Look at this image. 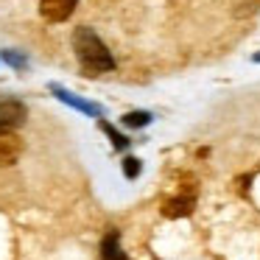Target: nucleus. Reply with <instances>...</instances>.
Here are the masks:
<instances>
[{"instance_id":"7","label":"nucleus","mask_w":260,"mask_h":260,"mask_svg":"<svg viewBox=\"0 0 260 260\" xmlns=\"http://www.w3.org/2000/svg\"><path fill=\"white\" fill-rule=\"evenodd\" d=\"M123 123L126 126H146L148 123V112H132V115L123 118Z\"/></svg>"},{"instance_id":"1","label":"nucleus","mask_w":260,"mask_h":260,"mask_svg":"<svg viewBox=\"0 0 260 260\" xmlns=\"http://www.w3.org/2000/svg\"><path fill=\"white\" fill-rule=\"evenodd\" d=\"M73 51L79 56L81 68L90 70V73H107L115 68V59L109 53V48L98 40L95 31L90 28H76L73 31Z\"/></svg>"},{"instance_id":"5","label":"nucleus","mask_w":260,"mask_h":260,"mask_svg":"<svg viewBox=\"0 0 260 260\" xmlns=\"http://www.w3.org/2000/svg\"><path fill=\"white\" fill-rule=\"evenodd\" d=\"M104 260H126L123 252L118 249V235H109L104 241Z\"/></svg>"},{"instance_id":"4","label":"nucleus","mask_w":260,"mask_h":260,"mask_svg":"<svg viewBox=\"0 0 260 260\" xmlns=\"http://www.w3.org/2000/svg\"><path fill=\"white\" fill-rule=\"evenodd\" d=\"M25 120V107L17 101V98H0V126H20Z\"/></svg>"},{"instance_id":"8","label":"nucleus","mask_w":260,"mask_h":260,"mask_svg":"<svg viewBox=\"0 0 260 260\" xmlns=\"http://www.w3.org/2000/svg\"><path fill=\"white\" fill-rule=\"evenodd\" d=\"M126 174H129V176L137 174V159H126Z\"/></svg>"},{"instance_id":"2","label":"nucleus","mask_w":260,"mask_h":260,"mask_svg":"<svg viewBox=\"0 0 260 260\" xmlns=\"http://www.w3.org/2000/svg\"><path fill=\"white\" fill-rule=\"evenodd\" d=\"M79 0H40V14L48 23H64L73 17Z\"/></svg>"},{"instance_id":"6","label":"nucleus","mask_w":260,"mask_h":260,"mask_svg":"<svg viewBox=\"0 0 260 260\" xmlns=\"http://www.w3.org/2000/svg\"><path fill=\"white\" fill-rule=\"evenodd\" d=\"M190 207H193V202L176 199V202H168V204H165V213H168V215H185V213H190Z\"/></svg>"},{"instance_id":"3","label":"nucleus","mask_w":260,"mask_h":260,"mask_svg":"<svg viewBox=\"0 0 260 260\" xmlns=\"http://www.w3.org/2000/svg\"><path fill=\"white\" fill-rule=\"evenodd\" d=\"M20 151H23V140L12 129L0 126V165H14Z\"/></svg>"}]
</instances>
